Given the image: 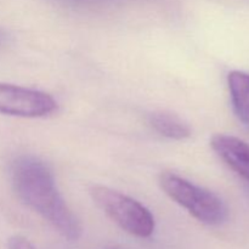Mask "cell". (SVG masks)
I'll use <instances>...</instances> for the list:
<instances>
[{"mask_svg":"<svg viewBox=\"0 0 249 249\" xmlns=\"http://www.w3.org/2000/svg\"><path fill=\"white\" fill-rule=\"evenodd\" d=\"M106 249H122V248H119V247H107Z\"/></svg>","mask_w":249,"mask_h":249,"instance_id":"10","label":"cell"},{"mask_svg":"<svg viewBox=\"0 0 249 249\" xmlns=\"http://www.w3.org/2000/svg\"><path fill=\"white\" fill-rule=\"evenodd\" d=\"M150 125L160 135L173 140H184L191 136V129L182 119L165 112H155L150 116Z\"/></svg>","mask_w":249,"mask_h":249,"instance_id":"7","label":"cell"},{"mask_svg":"<svg viewBox=\"0 0 249 249\" xmlns=\"http://www.w3.org/2000/svg\"><path fill=\"white\" fill-rule=\"evenodd\" d=\"M160 185L167 196L186 209L199 223L219 226L228 220V207L214 192L170 172L160 174Z\"/></svg>","mask_w":249,"mask_h":249,"instance_id":"2","label":"cell"},{"mask_svg":"<svg viewBox=\"0 0 249 249\" xmlns=\"http://www.w3.org/2000/svg\"><path fill=\"white\" fill-rule=\"evenodd\" d=\"M214 152L249 184V143L236 136L216 134L212 138Z\"/></svg>","mask_w":249,"mask_h":249,"instance_id":"5","label":"cell"},{"mask_svg":"<svg viewBox=\"0 0 249 249\" xmlns=\"http://www.w3.org/2000/svg\"><path fill=\"white\" fill-rule=\"evenodd\" d=\"M90 196L97 207L125 232L147 238L155 231V218L136 199L104 185H94Z\"/></svg>","mask_w":249,"mask_h":249,"instance_id":"3","label":"cell"},{"mask_svg":"<svg viewBox=\"0 0 249 249\" xmlns=\"http://www.w3.org/2000/svg\"><path fill=\"white\" fill-rule=\"evenodd\" d=\"M57 102L51 95L18 85L0 83V113L23 118H40L53 114Z\"/></svg>","mask_w":249,"mask_h":249,"instance_id":"4","label":"cell"},{"mask_svg":"<svg viewBox=\"0 0 249 249\" xmlns=\"http://www.w3.org/2000/svg\"><path fill=\"white\" fill-rule=\"evenodd\" d=\"M228 84L236 116L249 126V73L232 71L228 75Z\"/></svg>","mask_w":249,"mask_h":249,"instance_id":"6","label":"cell"},{"mask_svg":"<svg viewBox=\"0 0 249 249\" xmlns=\"http://www.w3.org/2000/svg\"><path fill=\"white\" fill-rule=\"evenodd\" d=\"M6 40H7V34L5 33L4 31H1V29H0V48H1L2 45H5Z\"/></svg>","mask_w":249,"mask_h":249,"instance_id":"9","label":"cell"},{"mask_svg":"<svg viewBox=\"0 0 249 249\" xmlns=\"http://www.w3.org/2000/svg\"><path fill=\"white\" fill-rule=\"evenodd\" d=\"M7 249H36L27 238L22 236H12L7 241Z\"/></svg>","mask_w":249,"mask_h":249,"instance_id":"8","label":"cell"},{"mask_svg":"<svg viewBox=\"0 0 249 249\" xmlns=\"http://www.w3.org/2000/svg\"><path fill=\"white\" fill-rule=\"evenodd\" d=\"M12 186L27 207L43 216L63 237L77 241L82 225L62 198L48 165L32 156L15 160L11 168Z\"/></svg>","mask_w":249,"mask_h":249,"instance_id":"1","label":"cell"}]
</instances>
